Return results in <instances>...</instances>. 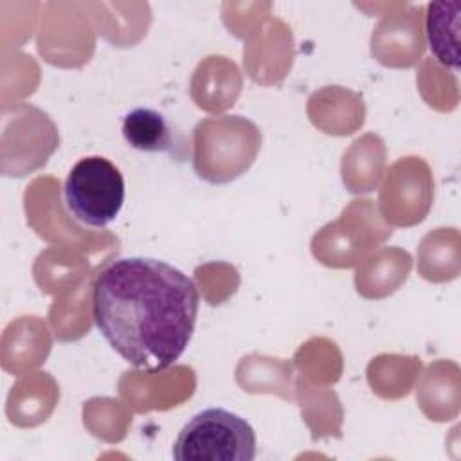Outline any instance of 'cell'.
I'll list each match as a JSON object with an SVG mask.
<instances>
[{
  "instance_id": "obj_1",
  "label": "cell",
  "mask_w": 461,
  "mask_h": 461,
  "mask_svg": "<svg viewBox=\"0 0 461 461\" xmlns=\"http://www.w3.org/2000/svg\"><path fill=\"white\" fill-rule=\"evenodd\" d=\"M200 306L196 285L155 258H119L97 276L92 315L106 342L131 366L164 371L187 349Z\"/></svg>"
},
{
  "instance_id": "obj_2",
  "label": "cell",
  "mask_w": 461,
  "mask_h": 461,
  "mask_svg": "<svg viewBox=\"0 0 461 461\" xmlns=\"http://www.w3.org/2000/svg\"><path fill=\"white\" fill-rule=\"evenodd\" d=\"M176 461H252L256 432L236 412L211 407L194 414L173 445Z\"/></svg>"
},
{
  "instance_id": "obj_3",
  "label": "cell",
  "mask_w": 461,
  "mask_h": 461,
  "mask_svg": "<svg viewBox=\"0 0 461 461\" xmlns=\"http://www.w3.org/2000/svg\"><path fill=\"white\" fill-rule=\"evenodd\" d=\"M124 196L122 173L99 155L79 158L63 184L67 211L83 225L95 229L106 227L119 216Z\"/></svg>"
},
{
  "instance_id": "obj_4",
  "label": "cell",
  "mask_w": 461,
  "mask_h": 461,
  "mask_svg": "<svg viewBox=\"0 0 461 461\" xmlns=\"http://www.w3.org/2000/svg\"><path fill=\"white\" fill-rule=\"evenodd\" d=\"M461 2H432L427 5V40L434 58L447 68H459Z\"/></svg>"
},
{
  "instance_id": "obj_5",
  "label": "cell",
  "mask_w": 461,
  "mask_h": 461,
  "mask_svg": "<svg viewBox=\"0 0 461 461\" xmlns=\"http://www.w3.org/2000/svg\"><path fill=\"white\" fill-rule=\"evenodd\" d=\"M121 130L128 146L139 151H164L178 155L173 128L167 124L166 117L153 108L140 106L128 112L122 119Z\"/></svg>"
}]
</instances>
